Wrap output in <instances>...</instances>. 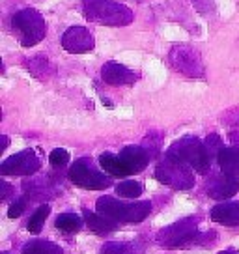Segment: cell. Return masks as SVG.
<instances>
[{
	"label": "cell",
	"mask_w": 239,
	"mask_h": 254,
	"mask_svg": "<svg viewBox=\"0 0 239 254\" xmlns=\"http://www.w3.org/2000/svg\"><path fill=\"white\" fill-rule=\"evenodd\" d=\"M82 11L90 23L103 26H127L133 23V11L112 0H82Z\"/></svg>",
	"instance_id": "6da1fadb"
},
{
	"label": "cell",
	"mask_w": 239,
	"mask_h": 254,
	"mask_svg": "<svg viewBox=\"0 0 239 254\" xmlns=\"http://www.w3.org/2000/svg\"><path fill=\"white\" fill-rule=\"evenodd\" d=\"M165 155L189 165L198 174H206L211 167V161H213L206 148V142H202L194 136H183V138L176 140L167 150Z\"/></svg>",
	"instance_id": "7a4b0ae2"
},
{
	"label": "cell",
	"mask_w": 239,
	"mask_h": 254,
	"mask_svg": "<svg viewBox=\"0 0 239 254\" xmlns=\"http://www.w3.org/2000/svg\"><path fill=\"white\" fill-rule=\"evenodd\" d=\"M97 213L109 217L116 222H140L144 221L150 211H152V204L150 202H120V200L112 198V196H101L96 202Z\"/></svg>",
	"instance_id": "3957f363"
},
{
	"label": "cell",
	"mask_w": 239,
	"mask_h": 254,
	"mask_svg": "<svg viewBox=\"0 0 239 254\" xmlns=\"http://www.w3.org/2000/svg\"><path fill=\"white\" fill-rule=\"evenodd\" d=\"M11 26L23 47H34L38 45L45 34H47V23L41 17V13L34 8H26L17 11L11 17Z\"/></svg>",
	"instance_id": "277c9868"
},
{
	"label": "cell",
	"mask_w": 239,
	"mask_h": 254,
	"mask_svg": "<svg viewBox=\"0 0 239 254\" xmlns=\"http://www.w3.org/2000/svg\"><path fill=\"white\" fill-rule=\"evenodd\" d=\"M207 234H198V219L196 217H187L181 221L170 224L167 228L157 234V243L165 247H187L196 245V243H207L202 241Z\"/></svg>",
	"instance_id": "5b68a950"
},
{
	"label": "cell",
	"mask_w": 239,
	"mask_h": 254,
	"mask_svg": "<svg viewBox=\"0 0 239 254\" xmlns=\"http://www.w3.org/2000/svg\"><path fill=\"white\" fill-rule=\"evenodd\" d=\"M155 178L161 183H165L168 187L178 190H187L194 185V172L189 165H185L181 161L165 155L157 168H155Z\"/></svg>",
	"instance_id": "8992f818"
},
{
	"label": "cell",
	"mask_w": 239,
	"mask_h": 254,
	"mask_svg": "<svg viewBox=\"0 0 239 254\" xmlns=\"http://www.w3.org/2000/svg\"><path fill=\"white\" fill-rule=\"evenodd\" d=\"M69 180L77 187H82V189H88V190H103V189H109L112 185L111 178L105 176L103 172H99L94 167L92 159L88 157L77 159L73 163V167L69 168Z\"/></svg>",
	"instance_id": "52a82bcc"
},
{
	"label": "cell",
	"mask_w": 239,
	"mask_h": 254,
	"mask_svg": "<svg viewBox=\"0 0 239 254\" xmlns=\"http://www.w3.org/2000/svg\"><path fill=\"white\" fill-rule=\"evenodd\" d=\"M168 60L172 64L176 71H179L185 77H191V79H202L204 77V62H202V56L196 49H192L191 45H174L170 49V55Z\"/></svg>",
	"instance_id": "ba28073f"
},
{
	"label": "cell",
	"mask_w": 239,
	"mask_h": 254,
	"mask_svg": "<svg viewBox=\"0 0 239 254\" xmlns=\"http://www.w3.org/2000/svg\"><path fill=\"white\" fill-rule=\"evenodd\" d=\"M41 167L40 157L34 150H23L8 157L0 165V174L2 176H32Z\"/></svg>",
	"instance_id": "9c48e42d"
},
{
	"label": "cell",
	"mask_w": 239,
	"mask_h": 254,
	"mask_svg": "<svg viewBox=\"0 0 239 254\" xmlns=\"http://www.w3.org/2000/svg\"><path fill=\"white\" fill-rule=\"evenodd\" d=\"M62 47L71 55H84L96 47V40L84 26H69L62 36Z\"/></svg>",
	"instance_id": "30bf717a"
},
{
	"label": "cell",
	"mask_w": 239,
	"mask_h": 254,
	"mask_svg": "<svg viewBox=\"0 0 239 254\" xmlns=\"http://www.w3.org/2000/svg\"><path fill=\"white\" fill-rule=\"evenodd\" d=\"M239 190V182L236 176H230L226 172L215 174L209 178V182L206 185V192L209 198L213 200H226L234 196Z\"/></svg>",
	"instance_id": "8fae6325"
},
{
	"label": "cell",
	"mask_w": 239,
	"mask_h": 254,
	"mask_svg": "<svg viewBox=\"0 0 239 254\" xmlns=\"http://www.w3.org/2000/svg\"><path fill=\"white\" fill-rule=\"evenodd\" d=\"M101 79L111 86H129L135 84L138 75L118 62H107L101 67Z\"/></svg>",
	"instance_id": "7c38bea8"
},
{
	"label": "cell",
	"mask_w": 239,
	"mask_h": 254,
	"mask_svg": "<svg viewBox=\"0 0 239 254\" xmlns=\"http://www.w3.org/2000/svg\"><path fill=\"white\" fill-rule=\"evenodd\" d=\"M152 153L146 150L144 146H125L120 151V159L123 161V165L129 168L131 174H138L148 167Z\"/></svg>",
	"instance_id": "4fadbf2b"
},
{
	"label": "cell",
	"mask_w": 239,
	"mask_h": 254,
	"mask_svg": "<svg viewBox=\"0 0 239 254\" xmlns=\"http://www.w3.org/2000/svg\"><path fill=\"white\" fill-rule=\"evenodd\" d=\"M211 221L224 226H239V202H223L211 209Z\"/></svg>",
	"instance_id": "5bb4252c"
},
{
	"label": "cell",
	"mask_w": 239,
	"mask_h": 254,
	"mask_svg": "<svg viewBox=\"0 0 239 254\" xmlns=\"http://www.w3.org/2000/svg\"><path fill=\"white\" fill-rule=\"evenodd\" d=\"M82 215H84V222L88 224V228L92 232H96L99 236H107L111 232L118 230V222L105 217L101 213H94L90 209H82Z\"/></svg>",
	"instance_id": "9a60e30c"
},
{
	"label": "cell",
	"mask_w": 239,
	"mask_h": 254,
	"mask_svg": "<svg viewBox=\"0 0 239 254\" xmlns=\"http://www.w3.org/2000/svg\"><path fill=\"white\" fill-rule=\"evenodd\" d=\"M99 167L103 168L107 174L116 176V178L131 176L129 168L123 165V161L120 159V155H114V153H101L99 155Z\"/></svg>",
	"instance_id": "2e32d148"
},
{
	"label": "cell",
	"mask_w": 239,
	"mask_h": 254,
	"mask_svg": "<svg viewBox=\"0 0 239 254\" xmlns=\"http://www.w3.org/2000/svg\"><path fill=\"white\" fill-rule=\"evenodd\" d=\"M219 167L223 172L230 176H236L238 178L239 174V148H223V150L219 151Z\"/></svg>",
	"instance_id": "e0dca14e"
},
{
	"label": "cell",
	"mask_w": 239,
	"mask_h": 254,
	"mask_svg": "<svg viewBox=\"0 0 239 254\" xmlns=\"http://www.w3.org/2000/svg\"><path fill=\"white\" fill-rule=\"evenodd\" d=\"M99 254H144L142 243H125V241H111L101 247Z\"/></svg>",
	"instance_id": "ac0fdd59"
},
{
	"label": "cell",
	"mask_w": 239,
	"mask_h": 254,
	"mask_svg": "<svg viewBox=\"0 0 239 254\" xmlns=\"http://www.w3.org/2000/svg\"><path fill=\"white\" fill-rule=\"evenodd\" d=\"M23 254H64V251L45 239H32L23 247Z\"/></svg>",
	"instance_id": "d6986e66"
},
{
	"label": "cell",
	"mask_w": 239,
	"mask_h": 254,
	"mask_svg": "<svg viewBox=\"0 0 239 254\" xmlns=\"http://www.w3.org/2000/svg\"><path fill=\"white\" fill-rule=\"evenodd\" d=\"M26 67H28L30 73H32L34 77H38V79H47V77H51V73H53V67H51L49 58L43 55H36V56H32L30 60H26Z\"/></svg>",
	"instance_id": "ffe728a7"
},
{
	"label": "cell",
	"mask_w": 239,
	"mask_h": 254,
	"mask_svg": "<svg viewBox=\"0 0 239 254\" xmlns=\"http://www.w3.org/2000/svg\"><path fill=\"white\" fill-rule=\"evenodd\" d=\"M56 228L62 232H67V234H71V232H79L82 228V219H80L79 215L75 213H62L56 217Z\"/></svg>",
	"instance_id": "44dd1931"
},
{
	"label": "cell",
	"mask_w": 239,
	"mask_h": 254,
	"mask_svg": "<svg viewBox=\"0 0 239 254\" xmlns=\"http://www.w3.org/2000/svg\"><path fill=\"white\" fill-rule=\"evenodd\" d=\"M49 213H51V206H49V204H43V206L38 207L32 213V217L28 219V224H26L28 232L40 234L41 228H43V224H45V219L49 217Z\"/></svg>",
	"instance_id": "7402d4cb"
},
{
	"label": "cell",
	"mask_w": 239,
	"mask_h": 254,
	"mask_svg": "<svg viewBox=\"0 0 239 254\" xmlns=\"http://www.w3.org/2000/svg\"><path fill=\"white\" fill-rule=\"evenodd\" d=\"M142 190H144L142 183L131 182V180L121 182L116 185V192H118L120 196H123V198H136V196L142 194Z\"/></svg>",
	"instance_id": "603a6c76"
},
{
	"label": "cell",
	"mask_w": 239,
	"mask_h": 254,
	"mask_svg": "<svg viewBox=\"0 0 239 254\" xmlns=\"http://www.w3.org/2000/svg\"><path fill=\"white\" fill-rule=\"evenodd\" d=\"M49 163H51L53 167H64V165L69 163V153H67V150H64V148H56V150L51 151Z\"/></svg>",
	"instance_id": "cb8c5ba5"
},
{
	"label": "cell",
	"mask_w": 239,
	"mask_h": 254,
	"mask_svg": "<svg viewBox=\"0 0 239 254\" xmlns=\"http://www.w3.org/2000/svg\"><path fill=\"white\" fill-rule=\"evenodd\" d=\"M206 148L209 151V155L211 159L213 157H219V151L223 150V142H221V136L215 135V133H211V135L206 138Z\"/></svg>",
	"instance_id": "d4e9b609"
},
{
	"label": "cell",
	"mask_w": 239,
	"mask_h": 254,
	"mask_svg": "<svg viewBox=\"0 0 239 254\" xmlns=\"http://www.w3.org/2000/svg\"><path fill=\"white\" fill-rule=\"evenodd\" d=\"M26 202H28V198H26V196L15 200V202H13V204L9 206V209H8L9 219H17V217H21V213H23L24 207H26Z\"/></svg>",
	"instance_id": "484cf974"
},
{
	"label": "cell",
	"mask_w": 239,
	"mask_h": 254,
	"mask_svg": "<svg viewBox=\"0 0 239 254\" xmlns=\"http://www.w3.org/2000/svg\"><path fill=\"white\" fill-rule=\"evenodd\" d=\"M223 122L226 126H239V107L230 109L223 114Z\"/></svg>",
	"instance_id": "4316f807"
},
{
	"label": "cell",
	"mask_w": 239,
	"mask_h": 254,
	"mask_svg": "<svg viewBox=\"0 0 239 254\" xmlns=\"http://www.w3.org/2000/svg\"><path fill=\"white\" fill-rule=\"evenodd\" d=\"M192 4L200 13H209L213 9V0H192Z\"/></svg>",
	"instance_id": "83f0119b"
},
{
	"label": "cell",
	"mask_w": 239,
	"mask_h": 254,
	"mask_svg": "<svg viewBox=\"0 0 239 254\" xmlns=\"http://www.w3.org/2000/svg\"><path fill=\"white\" fill-rule=\"evenodd\" d=\"M0 200H6L11 194V185H9L8 182H0Z\"/></svg>",
	"instance_id": "f1b7e54d"
},
{
	"label": "cell",
	"mask_w": 239,
	"mask_h": 254,
	"mask_svg": "<svg viewBox=\"0 0 239 254\" xmlns=\"http://www.w3.org/2000/svg\"><path fill=\"white\" fill-rule=\"evenodd\" d=\"M230 142L236 146V148H239V131H232L230 133Z\"/></svg>",
	"instance_id": "f546056e"
},
{
	"label": "cell",
	"mask_w": 239,
	"mask_h": 254,
	"mask_svg": "<svg viewBox=\"0 0 239 254\" xmlns=\"http://www.w3.org/2000/svg\"><path fill=\"white\" fill-rule=\"evenodd\" d=\"M8 144H9L8 136H2V146H0V150L4 151V150H6V148H8Z\"/></svg>",
	"instance_id": "4dcf8cb0"
},
{
	"label": "cell",
	"mask_w": 239,
	"mask_h": 254,
	"mask_svg": "<svg viewBox=\"0 0 239 254\" xmlns=\"http://www.w3.org/2000/svg\"><path fill=\"white\" fill-rule=\"evenodd\" d=\"M219 254H238V253H236V251H232V249H230V251H223V253H219Z\"/></svg>",
	"instance_id": "1f68e13d"
},
{
	"label": "cell",
	"mask_w": 239,
	"mask_h": 254,
	"mask_svg": "<svg viewBox=\"0 0 239 254\" xmlns=\"http://www.w3.org/2000/svg\"><path fill=\"white\" fill-rule=\"evenodd\" d=\"M2 254H8V253H2Z\"/></svg>",
	"instance_id": "d6a6232c"
}]
</instances>
